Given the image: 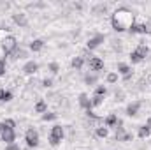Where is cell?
Segmentation results:
<instances>
[{
  "label": "cell",
  "instance_id": "cell-28",
  "mask_svg": "<svg viewBox=\"0 0 151 150\" xmlns=\"http://www.w3.org/2000/svg\"><path fill=\"white\" fill-rule=\"evenodd\" d=\"M58 69H60V67H58V64H55V62H53V64H49V71H51L53 74H56V73H58Z\"/></svg>",
  "mask_w": 151,
  "mask_h": 150
},
{
  "label": "cell",
  "instance_id": "cell-23",
  "mask_svg": "<svg viewBox=\"0 0 151 150\" xmlns=\"http://www.w3.org/2000/svg\"><path fill=\"white\" fill-rule=\"evenodd\" d=\"M130 60H132V64H139V62H142V58H141L135 51H132V53H130Z\"/></svg>",
  "mask_w": 151,
  "mask_h": 150
},
{
  "label": "cell",
  "instance_id": "cell-15",
  "mask_svg": "<svg viewBox=\"0 0 151 150\" xmlns=\"http://www.w3.org/2000/svg\"><path fill=\"white\" fill-rule=\"evenodd\" d=\"M42 48H44V41L42 39H35V41L30 42V50L32 51H40Z\"/></svg>",
  "mask_w": 151,
  "mask_h": 150
},
{
  "label": "cell",
  "instance_id": "cell-16",
  "mask_svg": "<svg viewBox=\"0 0 151 150\" xmlns=\"http://www.w3.org/2000/svg\"><path fill=\"white\" fill-rule=\"evenodd\" d=\"M118 117L116 115H109L107 118H106V127H118Z\"/></svg>",
  "mask_w": 151,
  "mask_h": 150
},
{
  "label": "cell",
  "instance_id": "cell-14",
  "mask_svg": "<svg viewBox=\"0 0 151 150\" xmlns=\"http://www.w3.org/2000/svg\"><path fill=\"white\" fill-rule=\"evenodd\" d=\"M139 108H141V103H132V104H128V106H127V115H128V117L137 115Z\"/></svg>",
  "mask_w": 151,
  "mask_h": 150
},
{
  "label": "cell",
  "instance_id": "cell-21",
  "mask_svg": "<svg viewBox=\"0 0 151 150\" xmlns=\"http://www.w3.org/2000/svg\"><path fill=\"white\" fill-rule=\"evenodd\" d=\"M107 94V88L106 87H102V85H99L97 88H95V95H100V97H104Z\"/></svg>",
  "mask_w": 151,
  "mask_h": 150
},
{
  "label": "cell",
  "instance_id": "cell-25",
  "mask_svg": "<svg viewBox=\"0 0 151 150\" xmlns=\"http://www.w3.org/2000/svg\"><path fill=\"white\" fill-rule=\"evenodd\" d=\"M56 118V113H44L42 115V120H55Z\"/></svg>",
  "mask_w": 151,
  "mask_h": 150
},
{
  "label": "cell",
  "instance_id": "cell-10",
  "mask_svg": "<svg viewBox=\"0 0 151 150\" xmlns=\"http://www.w3.org/2000/svg\"><path fill=\"white\" fill-rule=\"evenodd\" d=\"M37 69H39V64L34 62V60H30V62H27V64L23 66V71H25L27 74H34V73H37Z\"/></svg>",
  "mask_w": 151,
  "mask_h": 150
},
{
  "label": "cell",
  "instance_id": "cell-4",
  "mask_svg": "<svg viewBox=\"0 0 151 150\" xmlns=\"http://www.w3.org/2000/svg\"><path fill=\"white\" fill-rule=\"evenodd\" d=\"M25 141H27V145H28L30 149L37 147L39 145V133L35 131V129H28L27 134H25Z\"/></svg>",
  "mask_w": 151,
  "mask_h": 150
},
{
  "label": "cell",
  "instance_id": "cell-7",
  "mask_svg": "<svg viewBox=\"0 0 151 150\" xmlns=\"http://www.w3.org/2000/svg\"><path fill=\"white\" fill-rule=\"evenodd\" d=\"M14 140H16V133H14V129L5 127V129H4V133H2V141H5L7 145H12V143H14Z\"/></svg>",
  "mask_w": 151,
  "mask_h": 150
},
{
  "label": "cell",
  "instance_id": "cell-33",
  "mask_svg": "<svg viewBox=\"0 0 151 150\" xmlns=\"http://www.w3.org/2000/svg\"><path fill=\"white\" fill-rule=\"evenodd\" d=\"M4 94H5V90H2V88H0V101H4Z\"/></svg>",
  "mask_w": 151,
  "mask_h": 150
},
{
  "label": "cell",
  "instance_id": "cell-24",
  "mask_svg": "<svg viewBox=\"0 0 151 150\" xmlns=\"http://www.w3.org/2000/svg\"><path fill=\"white\" fill-rule=\"evenodd\" d=\"M118 81V73H109L107 74V83H116Z\"/></svg>",
  "mask_w": 151,
  "mask_h": 150
},
{
  "label": "cell",
  "instance_id": "cell-3",
  "mask_svg": "<svg viewBox=\"0 0 151 150\" xmlns=\"http://www.w3.org/2000/svg\"><path fill=\"white\" fill-rule=\"evenodd\" d=\"M62 138H63V127H62V125H55V127L51 129V134H49V143H51L53 147H56V145L62 141Z\"/></svg>",
  "mask_w": 151,
  "mask_h": 150
},
{
  "label": "cell",
  "instance_id": "cell-13",
  "mask_svg": "<svg viewBox=\"0 0 151 150\" xmlns=\"http://www.w3.org/2000/svg\"><path fill=\"white\" fill-rule=\"evenodd\" d=\"M118 73L125 76V79H128V78L132 76V71H130V67H128L127 64H118Z\"/></svg>",
  "mask_w": 151,
  "mask_h": 150
},
{
  "label": "cell",
  "instance_id": "cell-1",
  "mask_svg": "<svg viewBox=\"0 0 151 150\" xmlns=\"http://www.w3.org/2000/svg\"><path fill=\"white\" fill-rule=\"evenodd\" d=\"M134 18H135V14L130 9L119 7L111 18V25L116 32H125V30H130V27L134 25Z\"/></svg>",
  "mask_w": 151,
  "mask_h": 150
},
{
  "label": "cell",
  "instance_id": "cell-9",
  "mask_svg": "<svg viewBox=\"0 0 151 150\" xmlns=\"http://www.w3.org/2000/svg\"><path fill=\"white\" fill-rule=\"evenodd\" d=\"M79 104H81V108H84L86 111L91 110V99H90L86 94H79Z\"/></svg>",
  "mask_w": 151,
  "mask_h": 150
},
{
  "label": "cell",
  "instance_id": "cell-8",
  "mask_svg": "<svg viewBox=\"0 0 151 150\" xmlns=\"http://www.w3.org/2000/svg\"><path fill=\"white\" fill-rule=\"evenodd\" d=\"M12 20H14V23H16V25H19V27H27V25H28V18H27V14H23V12L14 14V16H12Z\"/></svg>",
  "mask_w": 151,
  "mask_h": 150
},
{
  "label": "cell",
  "instance_id": "cell-35",
  "mask_svg": "<svg viewBox=\"0 0 151 150\" xmlns=\"http://www.w3.org/2000/svg\"><path fill=\"white\" fill-rule=\"evenodd\" d=\"M146 127H150V129H151V117L148 118V122H146Z\"/></svg>",
  "mask_w": 151,
  "mask_h": 150
},
{
  "label": "cell",
  "instance_id": "cell-2",
  "mask_svg": "<svg viewBox=\"0 0 151 150\" xmlns=\"http://www.w3.org/2000/svg\"><path fill=\"white\" fill-rule=\"evenodd\" d=\"M16 48H18V41H16L14 36H7V37L2 39V50H4V53H5V55L14 53V51H16Z\"/></svg>",
  "mask_w": 151,
  "mask_h": 150
},
{
  "label": "cell",
  "instance_id": "cell-31",
  "mask_svg": "<svg viewBox=\"0 0 151 150\" xmlns=\"http://www.w3.org/2000/svg\"><path fill=\"white\" fill-rule=\"evenodd\" d=\"M5 150H19V147H18L16 143H12V145H7V149Z\"/></svg>",
  "mask_w": 151,
  "mask_h": 150
},
{
  "label": "cell",
  "instance_id": "cell-18",
  "mask_svg": "<svg viewBox=\"0 0 151 150\" xmlns=\"http://www.w3.org/2000/svg\"><path fill=\"white\" fill-rule=\"evenodd\" d=\"M137 134H139V138L144 140V138H148V136L151 134V129L150 127H146V125H142V127H139V133H137Z\"/></svg>",
  "mask_w": 151,
  "mask_h": 150
},
{
  "label": "cell",
  "instance_id": "cell-19",
  "mask_svg": "<svg viewBox=\"0 0 151 150\" xmlns=\"http://www.w3.org/2000/svg\"><path fill=\"white\" fill-rule=\"evenodd\" d=\"M47 110V104L44 103V101H37V104H35V113H46Z\"/></svg>",
  "mask_w": 151,
  "mask_h": 150
},
{
  "label": "cell",
  "instance_id": "cell-32",
  "mask_svg": "<svg viewBox=\"0 0 151 150\" xmlns=\"http://www.w3.org/2000/svg\"><path fill=\"white\" fill-rule=\"evenodd\" d=\"M42 85H44V87H51V85H53V81H51V79H44V81H42Z\"/></svg>",
  "mask_w": 151,
  "mask_h": 150
},
{
  "label": "cell",
  "instance_id": "cell-11",
  "mask_svg": "<svg viewBox=\"0 0 151 150\" xmlns=\"http://www.w3.org/2000/svg\"><path fill=\"white\" fill-rule=\"evenodd\" d=\"M100 42H104V36H95V37H91L88 42H86V46H88L90 50H95Z\"/></svg>",
  "mask_w": 151,
  "mask_h": 150
},
{
  "label": "cell",
  "instance_id": "cell-29",
  "mask_svg": "<svg viewBox=\"0 0 151 150\" xmlns=\"http://www.w3.org/2000/svg\"><path fill=\"white\" fill-rule=\"evenodd\" d=\"M5 74V60L4 58H0V76Z\"/></svg>",
  "mask_w": 151,
  "mask_h": 150
},
{
  "label": "cell",
  "instance_id": "cell-26",
  "mask_svg": "<svg viewBox=\"0 0 151 150\" xmlns=\"http://www.w3.org/2000/svg\"><path fill=\"white\" fill-rule=\"evenodd\" d=\"M4 125H5V127H9V129H14V127H16V122H14V120H11V118H7V120L4 122Z\"/></svg>",
  "mask_w": 151,
  "mask_h": 150
},
{
  "label": "cell",
  "instance_id": "cell-22",
  "mask_svg": "<svg viewBox=\"0 0 151 150\" xmlns=\"http://www.w3.org/2000/svg\"><path fill=\"white\" fill-rule=\"evenodd\" d=\"M107 134H109L107 127H99V129H97V136H99V138H107Z\"/></svg>",
  "mask_w": 151,
  "mask_h": 150
},
{
  "label": "cell",
  "instance_id": "cell-5",
  "mask_svg": "<svg viewBox=\"0 0 151 150\" xmlns=\"http://www.w3.org/2000/svg\"><path fill=\"white\" fill-rule=\"evenodd\" d=\"M130 32L132 34H151V25L146 23H134L130 27Z\"/></svg>",
  "mask_w": 151,
  "mask_h": 150
},
{
  "label": "cell",
  "instance_id": "cell-27",
  "mask_svg": "<svg viewBox=\"0 0 151 150\" xmlns=\"http://www.w3.org/2000/svg\"><path fill=\"white\" fill-rule=\"evenodd\" d=\"M84 81H86V83H88V85H93V83H95V81H97V76L93 74V76H86V78H84Z\"/></svg>",
  "mask_w": 151,
  "mask_h": 150
},
{
  "label": "cell",
  "instance_id": "cell-30",
  "mask_svg": "<svg viewBox=\"0 0 151 150\" xmlns=\"http://www.w3.org/2000/svg\"><path fill=\"white\" fill-rule=\"evenodd\" d=\"M11 99H12V94H11V92H5V94H4V101L7 103V101H11Z\"/></svg>",
  "mask_w": 151,
  "mask_h": 150
},
{
  "label": "cell",
  "instance_id": "cell-20",
  "mask_svg": "<svg viewBox=\"0 0 151 150\" xmlns=\"http://www.w3.org/2000/svg\"><path fill=\"white\" fill-rule=\"evenodd\" d=\"M104 103V97H100V95H93L91 97V108H97V106H100Z\"/></svg>",
  "mask_w": 151,
  "mask_h": 150
},
{
  "label": "cell",
  "instance_id": "cell-12",
  "mask_svg": "<svg viewBox=\"0 0 151 150\" xmlns=\"http://www.w3.org/2000/svg\"><path fill=\"white\" fill-rule=\"evenodd\" d=\"M135 53H137V55H139V57H141V58L144 60V58L148 57V53H150V48H148V46H146L144 42H141V44L137 46V50H135Z\"/></svg>",
  "mask_w": 151,
  "mask_h": 150
},
{
  "label": "cell",
  "instance_id": "cell-6",
  "mask_svg": "<svg viewBox=\"0 0 151 150\" xmlns=\"http://www.w3.org/2000/svg\"><path fill=\"white\" fill-rule=\"evenodd\" d=\"M88 66H90V69H91V71L99 73V71H102V69H104V60H102V58H99V57H91V58L88 60Z\"/></svg>",
  "mask_w": 151,
  "mask_h": 150
},
{
  "label": "cell",
  "instance_id": "cell-34",
  "mask_svg": "<svg viewBox=\"0 0 151 150\" xmlns=\"http://www.w3.org/2000/svg\"><path fill=\"white\" fill-rule=\"evenodd\" d=\"M4 129H5V125H4V122H2V124H0V134L4 133Z\"/></svg>",
  "mask_w": 151,
  "mask_h": 150
},
{
  "label": "cell",
  "instance_id": "cell-17",
  "mask_svg": "<svg viewBox=\"0 0 151 150\" xmlns=\"http://www.w3.org/2000/svg\"><path fill=\"white\" fill-rule=\"evenodd\" d=\"M83 64H84V58H83V57H76V58H72V64H70V66L79 71V69L83 67Z\"/></svg>",
  "mask_w": 151,
  "mask_h": 150
}]
</instances>
